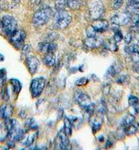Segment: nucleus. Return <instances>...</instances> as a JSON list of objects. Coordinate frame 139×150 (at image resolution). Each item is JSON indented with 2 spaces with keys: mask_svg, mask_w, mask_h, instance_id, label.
Segmentation results:
<instances>
[{
  "mask_svg": "<svg viewBox=\"0 0 139 150\" xmlns=\"http://www.w3.org/2000/svg\"><path fill=\"white\" fill-rule=\"evenodd\" d=\"M132 39H133V36H132V34L128 33L126 35V36H125V38H124V41L126 44L128 45L131 43L132 41Z\"/></svg>",
  "mask_w": 139,
  "mask_h": 150,
  "instance_id": "nucleus-39",
  "label": "nucleus"
},
{
  "mask_svg": "<svg viewBox=\"0 0 139 150\" xmlns=\"http://www.w3.org/2000/svg\"><path fill=\"white\" fill-rule=\"evenodd\" d=\"M87 83H88V79L87 78H82L78 79V80H77L75 84L77 86H83V85H85V84H86Z\"/></svg>",
  "mask_w": 139,
  "mask_h": 150,
  "instance_id": "nucleus-38",
  "label": "nucleus"
},
{
  "mask_svg": "<svg viewBox=\"0 0 139 150\" xmlns=\"http://www.w3.org/2000/svg\"><path fill=\"white\" fill-rule=\"evenodd\" d=\"M84 44L89 48H97L104 44V40L98 36L87 37V38L84 41Z\"/></svg>",
  "mask_w": 139,
  "mask_h": 150,
  "instance_id": "nucleus-11",
  "label": "nucleus"
},
{
  "mask_svg": "<svg viewBox=\"0 0 139 150\" xmlns=\"http://www.w3.org/2000/svg\"><path fill=\"white\" fill-rule=\"evenodd\" d=\"M80 4L78 0H67V6L72 10H77L80 8Z\"/></svg>",
  "mask_w": 139,
  "mask_h": 150,
  "instance_id": "nucleus-26",
  "label": "nucleus"
},
{
  "mask_svg": "<svg viewBox=\"0 0 139 150\" xmlns=\"http://www.w3.org/2000/svg\"><path fill=\"white\" fill-rule=\"evenodd\" d=\"M126 134V129H125V127L122 125L120 128L117 130V137L119 139H123L124 138V136Z\"/></svg>",
  "mask_w": 139,
  "mask_h": 150,
  "instance_id": "nucleus-31",
  "label": "nucleus"
},
{
  "mask_svg": "<svg viewBox=\"0 0 139 150\" xmlns=\"http://www.w3.org/2000/svg\"><path fill=\"white\" fill-rule=\"evenodd\" d=\"M123 35L122 33V32L120 31V30L115 32V35H114V40L117 42V43H119V42L123 40Z\"/></svg>",
  "mask_w": 139,
  "mask_h": 150,
  "instance_id": "nucleus-33",
  "label": "nucleus"
},
{
  "mask_svg": "<svg viewBox=\"0 0 139 150\" xmlns=\"http://www.w3.org/2000/svg\"><path fill=\"white\" fill-rule=\"evenodd\" d=\"M6 79V73L4 69H0V85H3Z\"/></svg>",
  "mask_w": 139,
  "mask_h": 150,
  "instance_id": "nucleus-35",
  "label": "nucleus"
},
{
  "mask_svg": "<svg viewBox=\"0 0 139 150\" xmlns=\"http://www.w3.org/2000/svg\"><path fill=\"white\" fill-rule=\"evenodd\" d=\"M44 63L48 67H52L56 63V57L55 53H48L45 55L43 58Z\"/></svg>",
  "mask_w": 139,
  "mask_h": 150,
  "instance_id": "nucleus-18",
  "label": "nucleus"
},
{
  "mask_svg": "<svg viewBox=\"0 0 139 150\" xmlns=\"http://www.w3.org/2000/svg\"><path fill=\"white\" fill-rule=\"evenodd\" d=\"M132 108L134 110V112H135V114H137L139 112V102L138 103H137L136 105L133 106Z\"/></svg>",
  "mask_w": 139,
  "mask_h": 150,
  "instance_id": "nucleus-41",
  "label": "nucleus"
},
{
  "mask_svg": "<svg viewBox=\"0 0 139 150\" xmlns=\"http://www.w3.org/2000/svg\"><path fill=\"white\" fill-rule=\"evenodd\" d=\"M128 80V77L126 76V75H120L119 76L117 79V82L118 84H123L126 83Z\"/></svg>",
  "mask_w": 139,
  "mask_h": 150,
  "instance_id": "nucleus-36",
  "label": "nucleus"
},
{
  "mask_svg": "<svg viewBox=\"0 0 139 150\" xmlns=\"http://www.w3.org/2000/svg\"><path fill=\"white\" fill-rule=\"evenodd\" d=\"M38 126H37V124L36 123V122L34 119H30L26 121V131H29L30 130H35L36 129Z\"/></svg>",
  "mask_w": 139,
  "mask_h": 150,
  "instance_id": "nucleus-27",
  "label": "nucleus"
},
{
  "mask_svg": "<svg viewBox=\"0 0 139 150\" xmlns=\"http://www.w3.org/2000/svg\"><path fill=\"white\" fill-rule=\"evenodd\" d=\"M139 0H128V5H131V4H134L137 3Z\"/></svg>",
  "mask_w": 139,
  "mask_h": 150,
  "instance_id": "nucleus-42",
  "label": "nucleus"
},
{
  "mask_svg": "<svg viewBox=\"0 0 139 150\" xmlns=\"http://www.w3.org/2000/svg\"><path fill=\"white\" fill-rule=\"evenodd\" d=\"M130 13L128 12H120L115 14V15L111 18V21L113 24H115L118 26H126L131 21Z\"/></svg>",
  "mask_w": 139,
  "mask_h": 150,
  "instance_id": "nucleus-7",
  "label": "nucleus"
},
{
  "mask_svg": "<svg viewBox=\"0 0 139 150\" xmlns=\"http://www.w3.org/2000/svg\"><path fill=\"white\" fill-rule=\"evenodd\" d=\"M26 64L30 74L33 75L40 67V62L36 56H28L26 58Z\"/></svg>",
  "mask_w": 139,
  "mask_h": 150,
  "instance_id": "nucleus-10",
  "label": "nucleus"
},
{
  "mask_svg": "<svg viewBox=\"0 0 139 150\" xmlns=\"http://www.w3.org/2000/svg\"><path fill=\"white\" fill-rule=\"evenodd\" d=\"M11 43L16 48H22L24 45L26 37L25 31L22 30H17L10 36Z\"/></svg>",
  "mask_w": 139,
  "mask_h": 150,
  "instance_id": "nucleus-6",
  "label": "nucleus"
},
{
  "mask_svg": "<svg viewBox=\"0 0 139 150\" xmlns=\"http://www.w3.org/2000/svg\"><path fill=\"white\" fill-rule=\"evenodd\" d=\"M135 118L133 115L132 114H127L123 120V123H122V125L124 126L125 128L127 127L128 126H129L130 125L132 124L134 121H135Z\"/></svg>",
  "mask_w": 139,
  "mask_h": 150,
  "instance_id": "nucleus-25",
  "label": "nucleus"
},
{
  "mask_svg": "<svg viewBox=\"0 0 139 150\" xmlns=\"http://www.w3.org/2000/svg\"><path fill=\"white\" fill-rule=\"evenodd\" d=\"M138 103V98L137 96L131 95L128 98V105L132 107L135 105H136L137 103Z\"/></svg>",
  "mask_w": 139,
  "mask_h": 150,
  "instance_id": "nucleus-32",
  "label": "nucleus"
},
{
  "mask_svg": "<svg viewBox=\"0 0 139 150\" xmlns=\"http://www.w3.org/2000/svg\"><path fill=\"white\" fill-rule=\"evenodd\" d=\"M38 132H37V131H35L34 133H33L28 137L25 142L23 143V144L25 145L26 146H31V145L35 142L37 137H38Z\"/></svg>",
  "mask_w": 139,
  "mask_h": 150,
  "instance_id": "nucleus-22",
  "label": "nucleus"
},
{
  "mask_svg": "<svg viewBox=\"0 0 139 150\" xmlns=\"http://www.w3.org/2000/svg\"><path fill=\"white\" fill-rule=\"evenodd\" d=\"M8 136V131L5 125L0 123V142H3L6 139Z\"/></svg>",
  "mask_w": 139,
  "mask_h": 150,
  "instance_id": "nucleus-21",
  "label": "nucleus"
},
{
  "mask_svg": "<svg viewBox=\"0 0 139 150\" xmlns=\"http://www.w3.org/2000/svg\"><path fill=\"white\" fill-rule=\"evenodd\" d=\"M132 69L134 72L139 73V62L134 63L132 67Z\"/></svg>",
  "mask_w": 139,
  "mask_h": 150,
  "instance_id": "nucleus-40",
  "label": "nucleus"
},
{
  "mask_svg": "<svg viewBox=\"0 0 139 150\" xmlns=\"http://www.w3.org/2000/svg\"><path fill=\"white\" fill-rule=\"evenodd\" d=\"M126 129V134L127 136H133L135 134L139 129V123L134 121L131 125L125 128Z\"/></svg>",
  "mask_w": 139,
  "mask_h": 150,
  "instance_id": "nucleus-16",
  "label": "nucleus"
},
{
  "mask_svg": "<svg viewBox=\"0 0 139 150\" xmlns=\"http://www.w3.org/2000/svg\"><path fill=\"white\" fill-rule=\"evenodd\" d=\"M55 145L58 149H68L70 146V143L68 138V135L63 129H62L55 139Z\"/></svg>",
  "mask_w": 139,
  "mask_h": 150,
  "instance_id": "nucleus-9",
  "label": "nucleus"
},
{
  "mask_svg": "<svg viewBox=\"0 0 139 150\" xmlns=\"http://www.w3.org/2000/svg\"><path fill=\"white\" fill-rule=\"evenodd\" d=\"M123 3V0H112V8L114 10L118 9L120 7L122 6Z\"/></svg>",
  "mask_w": 139,
  "mask_h": 150,
  "instance_id": "nucleus-28",
  "label": "nucleus"
},
{
  "mask_svg": "<svg viewBox=\"0 0 139 150\" xmlns=\"http://www.w3.org/2000/svg\"><path fill=\"white\" fill-rule=\"evenodd\" d=\"M1 97H2V99L4 101H8L9 100V94H8V88L7 87H4L3 89V91L1 93Z\"/></svg>",
  "mask_w": 139,
  "mask_h": 150,
  "instance_id": "nucleus-34",
  "label": "nucleus"
},
{
  "mask_svg": "<svg viewBox=\"0 0 139 150\" xmlns=\"http://www.w3.org/2000/svg\"><path fill=\"white\" fill-rule=\"evenodd\" d=\"M131 59L135 63L139 62V52H137V51H133V52L130 54Z\"/></svg>",
  "mask_w": 139,
  "mask_h": 150,
  "instance_id": "nucleus-37",
  "label": "nucleus"
},
{
  "mask_svg": "<svg viewBox=\"0 0 139 150\" xmlns=\"http://www.w3.org/2000/svg\"><path fill=\"white\" fill-rule=\"evenodd\" d=\"M13 113V107L11 105H3L0 106V118L6 120L10 118Z\"/></svg>",
  "mask_w": 139,
  "mask_h": 150,
  "instance_id": "nucleus-14",
  "label": "nucleus"
},
{
  "mask_svg": "<svg viewBox=\"0 0 139 150\" xmlns=\"http://www.w3.org/2000/svg\"><path fill=\"white\" fill-rule=\"evenodd\" d=\"M91 125L93 131L94 133H96L101 128V125H102V119L99 116H96L91 120Z\"/></svg>",
  "mask_w": 139,
  "mask_h": 150,
  "instance_id": "nucleus-17",
  "label": "nucleus"
},
{
  "mask_svg": "<svg viewBox=\"0 0 139 150\" xmlns=\"http://www.w3.org/2000/svg\"><path fill=\"white\" fill-rule=\"evenodd\" d=\"M104 46L106 50L112 51V52H116L118 49L117 43L114 40V39H110L106 41Z\"/></svg>",
  "mask_w": 139,
  "mask_h": 150,
  "instance_id": "nucleus-19",
  "label": "nucleus"
},
{
  "mask_svg": "<svg viewBox=\"0 0 139 150\" xmlns=\"http://www.w3.org/2000/svg\"><path fill=\"white\" fill-rule=\"evenodd\" d=\"M38 49L40 52L46 54L48 53H55L57 50V45L53 42H43L38 45Z\"/></svg>",
  "mask_w": 139,
  "mask_h": 150,
  "instance_id": "nucleus-12",
  "label": "nucleus"
},
{
  "mask_svg": "<svg viewBox=\"0 0 139 150\" xmlns=\"http://www.w3.org/2000/svg\"><path fill=\"white\" fill-rule=\"evenodd\" d=\"M31 46L28 45H24L22 47V50H21V56H28L30 51H31Z\"/></svg>",
  "mask_w": 139,
  "mask_h": 150,
  "instance_id": "nucleus-29",
  "label": "nucleus"
},
{
  "mask_svg": "<svg viewBox=\"0 0 139 150\" xmlns=\"http://www.w3.org/2000/svg\"><path fill=\"white\" fill-rule=\"evenodd\" d=\"M74 98L78 104L85 110L88 108L92 104L89 95L80 90H78L75 91L74 94Z\"/></svg>",
  "mask_w": 139,
  "mask_h": 150,
  "instance_id": "nucleus-8",
  "label": "nucleus"
},
{
  "mask_svg": "<svg viewBox=\"0 0 139 150\" xmlns=\"http://www.w3.org/2000/svg\"><path fill=\"white\" fill-rule=\"evenodd\" d=\"M52 9L48 6H43L37 11L32 18V23L35 26H41L47 23L52 15Z\"/></svg>",
  "mask_w": 139,
  "mask_h": 150,
  "instance_id": "nucleus-1",
  "label": "nucleus"
},
{
  "mask_svg": "<svg viewBox=\"0 0 139 150\" xmlns=\"http://www.w3.org/2000/svg\"><path fill=\"white\" fill-rule=\"evenodd\" d=\"M17 21L11 15L4 16L1 20L2 29L8 36H11L17 30Z\"/></svg>",
  "mask_w": 139,
  "mask_h": 150,
  "instance_id": "nucleus-3",
  "label": "nucleus"
},
{
  "mask_svg": "<svg viewBox=\"0 0 139 150\" xmlns=\"http://www.w3.org/2000/svg\"><path fill=\"white\" fill-rule=\"evenodd\" d=\"M86 33L87 35V37H92V36H97V32L94 29V28H93L91 26H89L87 28L86 30Z\"/></svg>",
  "mask_w": 139,
  "mask_h": 150,
  "instance_id": "nucleus-30",
  "label": "nucleus"
},
{
  "mask_svg": "<svg viewBox=\"0 0 139 150\" xmlns=\"http://www.w3.org/2000/svg\"><path fill=\"white\" fill-rule=\"evenodd\" d=\"M138 31H139V25H138Z\"/></svg>",
  "mask_w": 139,
  "mask_h": 150,
  "instance_id": "nucleus-44",
  "label": "nucleus"
},
{
  "mask_svg": "<svg viewBox=\"0 0 139 150\" xmlns=\"http://www.w3.org/2000/svg\"><path fill=\"white\" fill-rule=\"evenodd\" d=\"M91 26L94 28V29L97 33L104 32L108 30L109 28V23L106 20L99 18L94 21L91 24Z\"/></svg>",
  "mask_w": 139,
  "mask_h": 150,
  "instance_id": "nucleus-13",
  "label": "nucleus"
},
{
  "mask_svg": "<svg viewBox=\"0 0 139 150\" xmlns=\"http://www.w3.org/2000/svg\"><path fill=\"white\" fill-rule=\"evenodd\" d=\"M72 123L67 117L64 118V128L63 130L68 136H70L72 134Z\"/></svg>",
  "mask_w": 139,
  "mask_h": 150,
  "instance_id": "nucleus-23",
  "label": "nucleus"
},
{
  "mask_svg": "<svg viewBox=\"0 0 139 150\" xmlns=\"http://www.w3.org/2000/svg\"><path fill=\"white\" fill-rule=\"evenodd\" d=\"M10 84L12 86L13 92L16 95H18L21 90V84L16 79H10Z\"/></svg>",
  "mask_w": 139,
  "mask_h": 150,
  "instance_id": "nucleus-20",
  "label": "nucleus"
},
{
  "mask_svg": "<svg viewBox=\"0 0 139 150\" xmlns=\"http://www.w3.org/2000/svg\"><path fill=\"white\" fill-rule=\"evenodd\" d=\"M72 21L71 14L66 10L57 11L54 17L55 25L58 29L63 30L67 28Z\"/></svg>",
  "mask_w": 139,
  "mask_h": 150,
  "instance_id": "nucleus-2",
  "label": "nucleus"
},
{
  "mask_svg": "<svg viewBox=\"0 0 139 150\" xmlns=\"http://www.w3.org/2000/svg\"><path fill=\"white\" fill-rule=\"evenodd\" d=\"M105 7L100 0H93L89 4V13L92 20L99 19L104 15Z\"/></svg>",
  "mask_w": 139,
  "mask_h": 150,
  "instance_id": "nucleus-4",
  "label": "nucleus"
},
{
  "mask_svg": "<svg viewBox=\"0 0 139 150\" xmlns=\"http://www.w3.org/2000/svg\"><path fill=\"white\" fill-rule=\"evenodd\" d=\"M3 59H4L3 56L2 54H0V62H2V61H3Z\"/></svg>",
  "mask_w": 139,
  "mask_h": 150,
  "instance_id": "nucleus-43",
  "label": "nucleus"
},
{
  "mask_svg": "<svg viewBox=\"0 0 139 150\" xmlns=\"http://www.w3.org/2000/svg\"><path fill=\"white\" fill-rule=\"evenodd\" d=\"M67 6V0H55V8L57 11H63Z\"/></svg>",
  "mask_w": 139,
  "mask_h": 150,
  "instance_id": "nucleus-24",
  "label": "nucleus"
},
{
  "mask_svg": "<svg viewBox=\"0 0 139 150\" xmlns=\"http://www.w3.org/2000/svg\"><path fill=\"white\" fill-rule=\"evenodd\" d=\"M122 69V66L118 62H116L110 66L109 68L107 73V75L110 77H115L120 73Z\"/></svg>",
  "mask_w": 139,
  "mask_h": 150,
  "instance_id": "nucleus-15",
  "label": "nucleus"
},
{
  "mask_svg": "<svg viewBox=\"0 0 139 150\" xmlns=\"http://www.w3.org/2000/svg\"><path fill=\"white\" fill-rule=\"evenodd\" d=\"M45 79L43 77H38L33 79L31 83L30 91L32 96L36 98L42 93L45 86Z\"/></svg>",
  "mask_w": 139,
  "mask_h": 150,
  "instance_id": "nucleus-5",
  "label": "nucleus"
}]
</instances>
